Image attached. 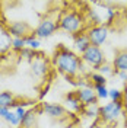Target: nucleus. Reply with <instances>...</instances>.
I'll use <instances>...</instances> for the list:
<instances>
[{
  "mask_svg": "<svg viewBox=\"0 0 127 128\" xmlns=\"http://www.w3.org/2000/svg\"><path fill=\"white\" fill-rule=\"evenodd\" d=\"M94 90H95L98 99H108L110 89H107V86H94Z\"/></svg>",
  "mask_w": 127,
  "mask_h": 128,
  "instance_id": "obj_20",
  "label": "nucleus"
},
{
  "mask_svg": "<svg viewBox=\"0 0 127 128\" xmlns=\"http://www.w3.org/2000/svg\"><path fill=\"white\" fill-rule=\"evenodd\" d=\"M98 72H99V74L101 76H111L112 73H114V67H112L111 64H107V63H104L99 68H98Z\"/></svg>",
  "mask_w": 127,
  "mask_h": 128,
  "instance_id": "obj_24",
  "label": "nucleus"
},
{
  "mask_svg": "<svg viewBox=\"0 0 127 128\" xmlns=\"http://www.w3.org/2000/svg\"><path fill=\"white\" fill-rule=\"evenodd\" d=\"M41 111L45 112L51 118H64L66 116V109L58 104H42Z\"/></svg>",
  "mask_w": 127,
  "mask_h": 128,
  "instance_id": "obj_9",
  "label": "nucleus"
},
{
  "mask_svg": "<svg viewBox=\"0 0 127 128\" xmlns=\"http://www.w3.org/2000/svg\"><path fill=\"white\" fill-rule=\"evenodd\" d=\"M112 67L117 72H126L127 73V50H121L115 52L114 61H112Z\"/></svg>",
  "mask_w": 127,
  "mask_h": 128,
  "instance_id": "obj_11",
  "label": "nucleus"
},
{
  "mask_svg": "<svg viewBox=\"0 0 127 128\" xmlns=\"http://www.w3.org/2000/svg\"><path fill=\"white\" fill-rule=\"evenodd\" d=\"M117 74H118V77H120L121 80L127 82V73H126V72H117Z\"/></svg>",
  "mask_w": 127,
  "mask_h": 128,
  "instance_id": "obj_31",
  "label": "nucleus"
},
{
  "mask_svg": "<svg viewBox=\"0 0 127 128\" xmlns=\"http://www.w3.org/2000/svg\"><path fill=\"white\" fill-rule=\"evenodd\" d=\"M123 104L127 106V86L124 88V90H123Z\"/></svg>",
  "mask_w": 127,
  "mask_h": 128,
  "instance_id": "obj_32",
  "label": "nucleus"
},
{
  "mask_svg": "<svg viewBox=\"0 0 127 128\" xmlns=\"http://www.w3.org/2000/svg\"><path fill=\"white\" fill-rule=\"evenodd\" d=\"M108 98L111 99V102H123V92H120L118 89H110Z\"/></svg>",
  "mask_w": 127,
  "mask_h": 128,
  "instance_id": "obj_22",
  "label": "nucleus"
},
{
  "mask_svg": "<svg viewBox=\"0 0 127 128\" xmlns=\"http://www.w3.org/2000/svg\"><path fill=\"white\" fill-rule=\"evenodd\" d=\"M29 32V25L26 22H12L9 26V35L13 38H26V34Z\"/></svg>",
  "mask_w": 127,
  "mask_h": 128,
  "instance_id": "obj_8",
  "label": "nucleus"
},
{
  "mask_svg": "<svg viewBox=\"0 0 127 128\" xmlns=\"http://www.w3.org/2000/svg\"><path fill=\"white\" fill-rule=\"evenodd\" d=\"M75 128H79V127H75Z\"/></svg>",
  "mask_w": 127,
  "mask_h": 128,
  "instance_id": "obj_33",
  "label": "nucleus"
},
{
  "mask_svg": "<svg viewBox=\"0 0 127 128\" xmlns=\"http://www.w3.org/2000/svg\"><path fill=\"white\" fill-rule=\"evenodd\" d=\"M5 120L8 121L10 125H13V127H18V125L21 124V120H19V116L16 115V112H15V111H10V112H9L8 116H6Z\"/></svg>",
  "mask_w": 127,
  "mask_h": 128,
  "instance_id": "obj_23",
  "label": "nucleus"
},
{
  "mask_svg": "<svg viewBox=\"0 0 127 128\" xmlns=\"http://www.w3.org/2000/svg\"><path fill=\"white\" fill-rule=\"evenodd\" d=\"M42 112L40 111H35V109H32V111H28L26 112V115H25V118L21 121V124H22V128H37V124H38V114Z\"/></svg>",
  "mask_w": 127,
  "mask_h": 128,
  "instance_id": "obj_12",
  "label": "nucleus"
},
{
  "mask_svg": "<svg viewBox=\"0 0 127 128\" xmlns=\"http://www.w3.org/2000/svg\"><path fill=\"white\" fill-rule=\"evenodd\" d=\"M75 84L78 86L79 89H83V88H89V84H88V82L85 79H78L75 82Z\"/></svg>",
  "mask_w": 127,
  "mask_h": 128,
  "instance_id": "obj_29",
  "label": "nucleus"
},
{
  "mask_svg": "<svg viewBox=\"0 0 127 128\" xmlns=\"http://www.w3.org/2000/svg\"><path fill=\"white\" fill-rule=\"evenodd\" d=\"M123 114V102H110L101 106L99 109V116L105 122H115Z\"/></svg>",
  "mask_w": 127,
  "mask_h": 128,
  "instance_id": "obj_4",
  "label": "nucleus"
},
{
  "mask_svg": "<svg viewBox=\"0 0 127 128\" xmlns=\"http://www.w3.org/2000/svg\"><path fill=\"white\" fill-rule=\"evenodd\" d=\"M75 93L78 96V99L80 100V104L85 105V106H88V105H96V102H98L95 90L91 86L89 88H83V89H78Z\"/></svg>",
  "mask_w": 127,
  "mask_h": 128,
  "instance_id": "obj_7",
  "label": "nucleus"
},
{
  "mask_svg": "<svg viewBox=\"0 0 127 128\" xmlns=\"http://www.w3.org/2000/svg\"><path fill=\"white\" fill-rule=\"evenodd\" d=\"M54 66L60 73L70 76V77L76 76L79 70H83L82 58H79L73 51H70L67 47H64L63 44L58 45V50L54 56Z\"/></svg>",
  "mask_w": 127,
  "mask_h": 128,
  "instance_id": "obj_1",
  "label": "nucleus"
},
{
  "mask_svg": "<svg viewBox=\"0 0 127 128\" xmlns=\"http://www.w3.org/2000/svg\"><path fill=\"white\" fill-rule=\"evenodd\" d=\"M12 45V40L9 32H2L0 34V52H5L6 50H9Z\"/></svg>",
  "mask_w": 127,
  "mask_h": 128,
  "instance_id": "obj_16",
  "label": "nucleus"
},
{
  "mask_svg": "<svg viewBox=\"0 0 127 128\" xmlns=\"http://www.w3.org/2000/svg\"><path fill=\"white\" fill-rule=\"evenodd\" d=\"M58 28L69 34H78L83 28V18L79 12L75 10H66L58 18Z\"/></svg>",
  "mask_w": 127,
  "mask_h": 128,
  "instance_id": "obj_2",
  "label": "nucleus"
},
{
  "mask_svg": "<svg viewBox=\"0 0 127 128\" xmlns=\"http://www.w3.org/2000/svg\"><path fill=\"white\" fill-rule=\"evenodd\" d=\"M82 63H86L88 66H91L92 68L98 70V68L105 63V57H104V52L101 51V48L91 45V47L82 54Z\"/></svg>",
  "mask_w": 127,
  "mask_h": 128,
  "instance_id": "obj_3",
  "label": "nucleus"
},
{
  "mask_svg": "<svg viewBox=\"0 0 127 128\" xmlns=\"http://www.w3.org/2000/svg\"><path fill=\"white\" fill-rule=\"evenodd\" d=\"M64 104H66L69 111H73V112H80L82 108H83V105L80 104V100L78 99L76 93H69L66 96V99H64Z\"/></svg>",
  "mask_w": 127,
  "mask_h": 128,
  "instance_id": "obj_13",
  "label": "nucleus"
},
{
  "mask_svg": "<svg viewBox=\"0 0 127 128\" xmlns=\"http://www.w3.org/2000/svg\"><path fill=\"white\" fill-rule=\"evenodd\" d=\"M88 38H89V42L91 45L94 47H101L104 42L107 41L108 35H110V31H108V26L105 25H98V26H91L86 32Z\"/></svg>",
  "mask_w": 127,
  "mask_h": 128,
  "instance_id": "obj_5",
  "label": "nucleus"
},
{
  "mask_svg": "<svg viewBox=\"0 0 127 128\" xmlns=\"http://www.w3.org/2000/svg\"><path fill=\"white\" fill-rule=\"evenodd\" d=\"M12 48L15 51H22L25 48V38H13L12 40Z\"/></svg>",
  "mask_w": 127,
  "mask_h": 128,
  "instance_id": "obj_25",
  "label": "nucleus"
},
{
  "mask_svg": "<svg viewBox=\"0 0 127 128\" xmlns=\"http://www.w3.org/2000/svg\"><path fill=\"white\" fill-rule=\"evenodd\" d=\"M31 70L34 73V76H37V77H42V76H45L48 73V63L45 58H42V57H35L34 60H32L31 63Z\"/></svg>",
  "mask_w": 127,
  "mask_h": 128,
  "instance_id": "obj_10",
  "label": "nucleus"
},
{
  "mask_svg": "<svg viewBox=\"0 0 127 128\" xmlns=\"http://www.w3.org/2000/svg\"><path fill=\"white\" fill-rule=\"evenodd\" d=\"M9 112H10L9 108H0V118H3V120H5V118L8 116Z\"/></svg>",
  "mask_w": 127,
  "mask_h": 128,
  "instance_id": "obj_30",
  "label": "nucleus"
},
{
  "mask_svg": "<svg viewBox=\"0 0 127 128\" xmlns=\"http://www.w3.org/2000/svg\"><path fill=\"white\" fill-rule=\"evenodd\" d=\"M88 22H92L94 26H98V25H101V22H102V18L99 16V13L96 10L89 9L88 10Z\"/></svg>",
  "mask_w": 127,
  "mask_h": 128,
  "instance_id": "obj_19",
  "label": "nucleus"
},
{
  "mask_svg": "<svg viewBox=\"0 0 127 128\" xmlns=\"http://www.w3.org/2000/svg\"><path fill=\"white\" fill-rule=\"evenodd\" d=\"M58 28V22H56L54 19H51V18H45V19H42L38 26L35 28V36L40 40V38H48V36H51L56 29Z\"/></svg>",
  "mask_w": 127,
  "mask_h": 128,
  "instance_id": "obj_6",
  "label": "nucleus"
},
{
  "mask_svg": "<svg viewBox=\"0 0 127 128\" xmlns=\"http://www.w3.org/2000/svg\"><path fill=\"white\" fill-rule=\"evenodd\" d=\"M15 106V112H16V115L19 116V120L22 121L25 118V115H26V111H25V106H21V105H13Z\"/></svg>",
  "mask_w": 127,
  "mask_h": 128,
  "instance_id": "obj_27",
  "label": "nucleus"
},
{
  "mask_svg": "<svg viewBox=\"0 0 127 128\" xmlns=\"http://www.w3.org/2000/svg\"><path fill=\"white\" fill-rule=\"evenodd\" d=\"M15 105V96L10 92H2L0 93V108H9Z\"/></svg>",
  "mask_w": 127,
  "mask_h": 128,
  "instance_id": "obj_15",
  "label": "nucleus"
},
{
  "mask_svg": "<svg viewBox=\"0 0 127 128\" xmlns=\"http://www.w3.org/2000/svg\"><path fill=\"white\" fill-rule=\"evenodd\" d=\"M115 16V10L114 9H105V20L107 22H111Z\"/></svg>",
  "mask_w": 127,
  "mask_h": 128,
  "instance_id": "obj_28",
  "label": "nucleus"
},
{
  "mask_svg": "<svg viewBox=\"0 0 127 128\" xmlns=\"http://www.w3.org/2000/svg\"><path fill=\"white\" fill-rule=\"evenodd\" d=\"M40 45H41V42H40V40L35 36V34H32V35H28L26 38H25V47L26 48H31V50H38L40 48Z\"/></svg>",
  "mask_w": 127,
  "mask_h": 128,
  "instance_id": "obj_17",
  "label": "nucleus"
},
{
  "mask_svg": "<svg viewBox=\"0 0 127 128\" xmlns=\"http://www.w3.org/2000/svg\"><path fill=\"white\" fill-rule=\"evenodd\" d=\"M21 57H24V58H26V60H32V58L35 57V54H34V50L25 47L24 50L21 51Z\"/></svg>",
  "mask_w": 127,
  "mask_h": 128,
  "instance_id": "obj_26",
  "label": "nucleus"
},
{
  "mask_svg": "<svg viewBox=\"0 0 127 128\" xmlns=\"http://www.w3.org/2000/svg\"><path fill=\"white\" fill-rule=\"evenodd\" d=\"M99 109L101 108L98 105H88V106L83 108V114L89 118H98L99 116Z\"/></svg>",
  "mask_w": 127,
  "mask_h": 128,
  "instance_id": "obj_18",
  "label": "nucleus"
},
{
  "mask_svg": "<svg viewBox=\"0 0 127 128\" xmlns=\"http://www.w3.org/2000/svg\"><path fill=\"white\" fill-rule=\"evenodd\" d=\"M91 82L94 83V86H105L107 79L101 76L99 73H94V74H91Z\"/></svg>",
  "mask_w": 127,
  "mask_h": 128,
  "instance_id": "obj_21",
  "label": "nucleus"
},
{
  "mask_svg": "<svg viewBox=\"0 0 127 128\" xmlns=\"http://www.w3.org/2000/svg\"><path fill=\"white\" fill-rule=\"evenodd\" d=\"M89 47H91V42H89V38H88L86 34H76V36H75V48L79 51L80 54H83Z\"/></svg>",
  "mask_w": 127,
  "mask_h": 128,
  "instance_id": "obj_14",
  "label": "nucleus"
}]
</instances>
